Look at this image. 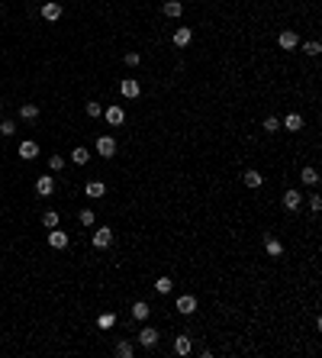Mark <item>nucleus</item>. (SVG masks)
Returning a JSON list of instances; mask_svg holds the SVG:
<instances>
[{"label":"nucleus","instance_id":"f257e3e1","mask_svg":"<svg viewBox=\"0 0 322 358\" xmlns=\"http://www.w3.org/2000/svg\"><path fill=\"white\" fill-rule=\"evenodd\" d=\"M119 94H122V97H129V100L139 97V94H142L139 81H135V78H122V81H119Z\"/></svg>","mask_w":322,"mask_h":358},{"label":"nucleus","instance_id":"f03ea898","mask_svg":"<svg viewBox=\"0 0 322 358\" xmlns=\"http://www.w3.org/2000/svg\"><path fill=\"white\" fill-rule=\"evenodd\" d=\"M91 242H94V249H107V245L113 242V229H109V226H100V229L94 232Z\"/></svg>","mask_w":322,"mask_h":358},{"label":"nucleus","instance_id":"7ed1b4c3","mask_svg":"<svg viewBox=\"0 0 322 358\" xmlns=\"http://www.w3.org/2000/svg\"><path fill=\"white\" fill-rule=\"evenodd\" d=\"M104 116H107L109 126H122V120H126V110H122L119 103H113V107H107V110H104Z\"/></svg>","mask_w":322,"mask_h":358},{"label":"nucleus","instance_id":"20e7f679","mask_svg":"<svg viewBox=\"0 0 322 358\" xmlns=\"http://www.w3.org/2000/svg\"><path fill=\"white\" fill-rule=\"evenodd\" d=\"M97 155H104V158H113L116 155V139H113V136H100V139H97Z\"/></svg>","mask_w":322,"mask_h":358},{"label":"nucleus","instance_id":"39448f33","mask_svg":"<svg viewBox=\"0 0 322 358\" xmlns=\"http://www.w3.org/2000/svg\"><path fill=\"white\" fill-rule=\"evenodd\" d=\"M277 45H280V49H287V52H290V49H297V45H300V36H297L293 29H284V32L277 36Z\"/></svg>","mask_w":322,"mask_h":358},{"label":"nucleus","instance_id":"423d86ee","mask_svg":"<svg viewBox=\"0 0 322 358\" xmlns=\"http://www.w3.org/2000/svg\"><path fill=\"white\" fill-rule=\"evenodd\" d=\"M177 313H184V316L197 313V297H194V294H184V297H177Z\"/></svg>","mask_w":322,"mask_h":358},{"label":"nucleus","instance_id":"0eeeda50","mask_svg":"<svg viewBox=\"0 0 322 358\" xmlns=\"http://www.w3.org/2000/svg\"><path fill=\"white\" fill-rule=\"evenodd\" d=\"M139 346H145V349H155V346H158V329L145 326V329L139 333Z\"/></svg>","mask_w":322,"mask_h":358},{"label":"nucleus","instance_id":"6e6552de","mask_svg":"<svg viewBox=\"0 0 322 358\" xmlns=\"http://www.w3.org/2000/svg\"><path fill=\"white\" fill-rule=\"evenodd\" d=\"M52 190H55V178L42 175V178L36 181V194H39V197H52Z\"/></svg>","mask_w":322,"mask_h":358},{"label":"nucleus","instance_id":"1a4fd4ad","mask_svg":"<svg viewBox=\"0 0 322 358\" xmlns=\"http://www.w3.org/2000/svg\"><path fill=\"white\" fill-rule=\"evenodd\" d=\"M280 129H287V133H300V129H303V116H300V113H290V116H284V123H280Z\"/></svg>","mask_w":322,"mask_h":358},{"label":"nucleus","instance_id":"9d476101","mask_svg":"<svg viewBox=\"0 0 322 358\" xmlns=\"http://www.w3.org/2000/svg\"><path fill=\"white\" fill-rule=\"evenodd\" d=\"M42 16L49 19V23L61 19V3H55V0H45V3H42Z\"/></svg>","mask_w":322,"mask_h":358},{"label":"nucleus","instance_id":"9b49d317","mask_svg":"<svg viewBox=\"0 0 322 358\" xmlns=\"http://www.w3.org/2000/svg\"><path fill=\"white\" fill-rule=\"evenodd\" d=\"M300 206H303V197H300V190H287L284 194V210H300Z\"/></svg>","mask_w":322,"mask_h":358},{"label":"nucleus","instance_id":"f8f14e48","mask_svg":"<svg viewBox=\"0 0 322 358\" xmlns=\"http://www.w3.org/2000/svg\"><path fill=\"white\" fill-rule=\"evenodd\" d=\"M49 245H52V249H65V245H68V232H61L58 226L49 229Z\"/></svg>","mask_w":322,"mask_h":358},{"label":"nucleus","instance_id":"ddd939ff","mask_svg":"<svg viewBox=\"0 0 322 358\" xmlns=\"http://www.w3.org/2000/svg\"><path fill=\"white\" fill-rule=\"evenodd\" d=\"M190 39H194V32H190L187 26H177V29H174V45H177V49L190 45Z\"/></svg>","mask_w":322,"mask_h":358},{"label":"nucleus","instance_id":"4468645a","mask_svg":"<svg viewBox=\"0 0 322 358\" xmlns=\"http://www.w3.org/2000/svg\"><path fill=\"white\" fill-rule=\"evenodd\" d=\"M84 194L97 200V197H104V194H107V184H104V181H87V184H84Z\"/></svg>","mask_w":322,"mask_h":358},{"label":"nucleus","instance_id":"2eb2a0df","mask_svg":"<svg viewBox=\"0 0 322 358\" xmlns=\"http://www.w3.org/2000/svg\"><path fill=\"white\" fill-rule=\"evenodd\" d=\"M39 155V146L32 139H26V142H19V158H26V162H32V158Z\"/></svg>","mask_w":322,"mask_h":358},{"label":"nucleus","instance_id":"dca6fc26","mask_svg":"<svg viewBox=\"0 0 322 358\" xmlns=\"http://www.w3.org/2000/svg\"><path fill=\"white\" fill-rule=\"evenodd\" d=\"M161 10H164V16L177 19V16L184 13V3H181V0H164V6H161Z\"/></svg>","mask_w":322,"mask_h":358},{"label":"nucleus","instance_id":"f3484780","mask_svg":"<svg viewBox=\"0 0 322 358\" xmlns=\"http://www.w3.org/2000/svg\"><path fill=\"white\" fill-rule=\"evenodd\" d=\"M190 349H194L190 336H177V339H174V352L177 355H190Z\"/></svg>","mask_w":322,"mask_h":358},{"label":"nucleus","instance_id":"a211bd4d","mask_svg":"<svg viewBox=\"0 0 322 358\" xmlns=\"http://www.w3.org/2000/svg\"><path fill=\"white\" fill-rule=\"evenodd\" d=\"M148 313H152V310H148L145 300H135V304H132V316H135L139 323H145V320H148Z\"/></svg>","mask_w":322,"mask_h":358},{"label":"nucleus","instance_id":"6ab92c4d","mask_svg":"<svg viewBox=\"0 0 322 358\" xmlns=\"http://www.w3.org/2000/svg\"><path fill=\"white\" fill-rule=\"evenodd\" d=\"M300 181H303V184H310V187H316V184H319V175H316V168H310V165H306V168L300 171Z\"/></svg>","mask_w":322,"mask_h":358},{"label":"nucleus","instance_id":"aec40b11","mask_svg":"<svg viewBox=\"0 0 322 358\" xmlns=\"http://www.w3.org/2000/svg\"><path fill=\"white\" fill-rule=\"evenodd\" d=\"M245 184H248V187H251V190H258V187H261V184H264V178H261V175H258V171H255V168H251V171H245Z\"/></svg>","mask_w":322,"mask_h":358},{"label":"nucleus","instance_id":"412c9836","mask_svg":"<svg viewBox=\"0 0 322 358\" xmlns=\"http://www.w3.org/2000/svg\"><path fill=\"white\" fill-rule=\"evenodd\" d=\"M155 291H158V294H171V291H174V281H171L168 274H161V278L155 281Z\"/></svg>","mask_w":322,"mask_h":358},{"label":"nucleus","instance_id":"4be33fe9","mask_svg":"<svg viewBox=\"0 0 322 358\" xmlns=\"http://www.w3.org/2000/svg\"><path fill=\"white\" fill-rule=\"evenodd\" d=\"M71 162H74V165H87V162H91V152H87L84 146H78V149L71 152Z\"/></svg>","mask_w":322,"mask_h":358},{"label":"nucleus","instance_id":"5701e85b","mask_svg":"<svg viewBox=\"0 0 322 358\" xmlns=\"http://www.w3.org/2000/svg\"><path fill=\"white\" fill-rule=\"evenodd\" d=\"M19 116H23V120H36V116H39V107H36V103H23V107H19Z\"/></svg>","mask_w":322,"mask_h":358},{"label":"nucleus","instance_id":"b1692460","mask_svg":"<svg viewBox=\"0 0 322 358\" xmlns=\"http://www.w3.org/2000/svg\"><path fill=\"white\" fill-rule=\"evenodd\" d=\"M264 249H268L271 258H280V255H284V245H280L277 239H268V242H264Z\"/></svg>","mask_w":322,"mask_h":358},{"label":"nucleus","instance_id":"393cba45","mask_svg":"<svg viewBox=\"0 0 322 358\" xmlns=\"http://www.w3.org/2000/svg\"><path fill=\"white\" fill-rule=\"evenodd\" d=\"M42 226H45V229H55V226H58V213H55V210H45V213H42Z\"/></svg>","mask_w":322,"mask_h":358},{"label":"nucleus","instance_id":"a878e982","mask_svg":"<svg viewBox=\"0 0 322 358\" xmlns=\"http://www.w3.org/2000/svg\"><path fill=\"white\" fill-rule=\"evenodd\" d=\"M322 52V45L313 39V42H303V55H310V58H316V55Z\"/></svg>","mask_w":322,"mask_h":358},{"label":"nucleus","instance_id":"bb28decb","mask_svg":"<svg viewBox=\"0 0 322 358\" xmlns=\"http://www.w3.org/2000/svg\"><path fill=\"white\" fill-rule=\"evenodd\" d=\"M132 352H135L132 342H119V346H116V355H119V358H132Z\"/></svg>","mask_w":322,"mask_h":358},{"label":"nucleus","instance_id":"cd10ccee","mask_svg":"<svg viewBox=\"0 0 322 358\" xmlns=\"http://www.w3.org/2000/svg\"><path fill=\"white\" fill-rule=\"evenodd\" d=\"M13 133H16V123H13V120H3V123H0V136H13Z\"/></svg>","mask_w":322,"mask_h":358},{"label":"nucleus","instance_id":"c85d7f7f","mask_svg":"<svg viewBox=\"0 0 322 358\" xmlns=\"http://www.w3.org/2000/svg\"><path fill=\"white\" fill-rule=\"evenodd\" d=\"M87 116H94V120H97V116H104V107H100V103H87Z\"/></svg>","mask_w":322,"mask_h":358},{"label":"nucleus","instance_id":"c756f323","mask_svg":"<svg viewBox=\"0 0 322 358\" xmlns=\"http://www.w3.org/2000/svg\"><path fill=\"white\" fill-rule=\"evenodd\" d=\"M306 206H310L313 213H319V210H322V197H319V194H313L310 200H306Z\"/></svg>","mask_w":322,"mask_h":358},{"label":"nucleus","instance_id":"7c9ffc66","mask_svg":"<svg viewBox=\"0 0 322 358\" xmlns=\"http://www.w3.org/2000/svg\"><path fill=\"white\" fill-rule=\"evenodd\" d=\"M264 129H268V133H277V129H280V120H277V116H268V120H264Z\"/></svg>","mask_w":322,"mask_h":358},{"label":"nucleus","instance_id":"2f4dec72","mask_svg":"<svg viewBox=\"0 0 322 358\" xmlns=\"http://www.w3.org/2000/svg\"><path fill=\"white\" fill-rule=\"evenodd\" d=\"M113 320H116L113 313H104V316L97 320V326H100V329H109V326H113Z\"/></svg>","mask_w":322,"mask_h":358},{"label":"nucleus","instance_id":"473e14b6","mask_svg":"<svg viewBox=\"0 0 322 358\" xmlns=\"http://www.w3.org/2000/svg\"><path fill=\"white\" fill-rule=\"evenodd\" d=\"M49 165H52V171H61L65 168V158L61 155H49Z\"/></svg>","mask_w":322,"mask_h":358},{"label":"nucleus","instance_id":"72a5a7b5","mask_svg":"<svg viewBox=\"0 0 322 358\" xmlns=\"http://www.w3.org/2000/svg\"><path fill=\"white\" fill-rule=\"evenodd\" d=\"M81 223H84V226H94V210H81Z\"/></svg>","mask_w":322,"mask_h":358},{"label":"nucleus","instance_id":"f704fd0d","mask_svg":"<svg viewBox=\"0 0 322 358\" xmlns=\"http://www.w3.org/2000/svg\"><path fill=\"white\" fill-rule=\"evenodd\" d=\"M139 61H142V58H139V52H126V65H129V68H135Z\"/></svg>","mask_w":322,"mask_h":358}]
</instances>
